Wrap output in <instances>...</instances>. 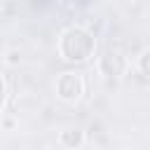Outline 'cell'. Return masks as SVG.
<instances>
[{
  "mask_svg": "<svg viewBox=\"0 0 150 150\" xmlns=\"http://www.w3.org/2000/svg\"><path fill=\"white\" fill-rule=\"evenodd\" d=\"M82 141H84V134L80 129H66V131H61V143L66 148H77V145H82Z\"/></svg>",
  "mask_w": 150,
  "mask_h": 150,
  "instance_id": "cell-4",
  "label": "cell"
},
{
  "mask_svg": "<svg viewBox=\"0 0 150 150\" xmlns=\"http://www.w3.org/2000/svg\"><path fill=\"white\" fill-rule=\"evenodd\" d=\"M98 68H101V73H103L105 77H120V75H124L127 61H124V56H122L120 52L105 49L103 56H101V61H98Z\"/></svg>",
  "mask_w": 150,
  "mask_h": 150,
  "instance_id": "cell-3",
  "label": "cell"
},
{
  "mask_svg": "<svg viewBox=\"0 0 150 150\" xmlns=\"http://www.w3.org/2000/svg\"><path fill=\"white\" fill-rule=\"evenodd\" d=\"M138 70H141L145 77H150V49H145V52L141 54V59H138Z\"/></svg>",
  "mask_w": 150,
  "mask_h": 150,
  "instance_id": "cell-5",
  "label": "cell"
},
{
  "mask_svg": "<svg viewBox=\"0 0 150 150\" xmlns=\"http://www.w3.org/2000/svg\"><path fill=\"white\" fill-rule=\"evenodd\" d=\"M2 105H5V80L0 75V110H2Z\"/></svg>",
  "mask_w": 150,
  "mask_h": 150,
  "instance_id": "cell-6",
  "label": "cell"
},
{
  "mask_svg": "<svg viewBox=\"0 0 150 150\" xmlns=\"http://www.w3.org/2000/svg\"><path fill=\"white\" fill-rule=\"evenodd\" d=\"M96 40L84 28H68L59 40V54L70 63H84L89 56H94Z\"/></svg>",
  "mask_w": 150,
  "mask_h": 150,
  "instance_id": "cell-1",
  "label": "cell"
},
{
  "mask_svg": "<svg viewBox=\"0 0 150 150\" xmlns=\"http://www.w3.org/2000/svg\"><path fill=\"white\" fill-rule=\"evenodd\" d=\"M82 91H84L82 75H77V73H63V75H59V80H56V94H59L61 101L75 103L82 96Z\"/></svg>",
  "mask_w": 150,
  "mask_h": 150,
  "instance_id": "cell-2",
  "label": "cell"
}]
</instances>
